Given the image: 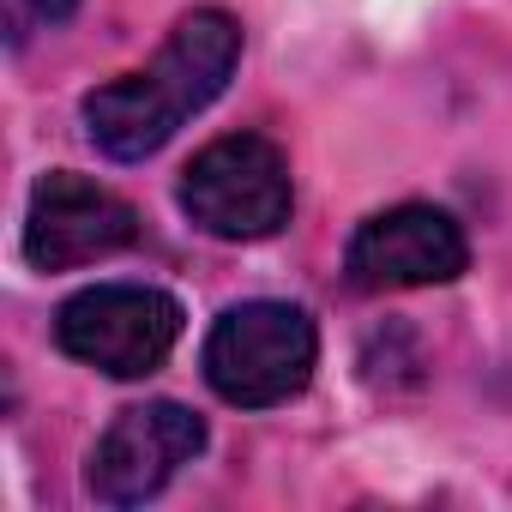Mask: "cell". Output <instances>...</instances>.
Masks as SVG:
<instances>
[{"label":"cell","mask_w":512,"mask_h":512,"mask_svg":"<svg viewBox=\"0 0 512 512\" xmlns=\"http://www.w3.org/2000/svg\"><path fill=\"white\" fill-rule=\"evenodd\" d=\"M235 61H241V25L223 7L187 13L169 31V43L157 49L151 67H139L127 79H109L79 103L91 145L103 157H115V163H145L199 109H211L223 97Z\"/></svg>","instance_id":"cell-1"},{"label":"cell","mask_w":512,"mask_h":512,"mask_svg":"<svg viewBox=\"0 0 512 512\" xmlns=\"http://www.w3.org/2000/svg\"><path fill=\"white\" fill-rule=\"evenodd\" d=\"M320 362V332L296 302H235L205 338V380L235 410L290 404Z\"/></svg>","instance_id":"cell-2"},{"label":"cell","mask_w":512,"mask_h":512,"mask_svg":"<svg viewBox=\"0 0 512 512\" xmlns=\"http://www.w3.org/2000/svg\"><path fill=\"white\" fill-rule=\"evenodd\" d=\"M181 211L217 241H266L290 223V157L266 133H223L181 169Z\"/></svg>","instance_id":"cell-3"},{"label":"cell","mask_w":512,"mask_h":512,"mask_svg":"<svg viewBox=\"0 0 512 512\" xmlns=\"http://www.w3.org/2000/svg\"><path fill=\"white\" fill-rule=\"evenodd\" d=\"M175 338H181V302L151 284H97L61 302L55 314V344L109 380L157 374Z\"/></svg>","instance_id":"cell-4"},{"label":"cell","mask_w":512,"mask_h":512,"mask_svg":"<svg viewBox=\"0 0 512 512\" xmlns=\"http://www.w3.org/2000/svg\"><path fill=\"white\" fill-rule=\"evenodd\" d=\"M470 266V241L440 205H392L374 211L350 247H344V278L362 296L386 290H422V284H452Z\"/></svg>","instance_id":"cell-5"},{"label":"cell","mask_w":512,"mask_h":512,"mask_svg":"<svg viewBox=\"0 0 512 512\" xmlns=\"http://www.w3.org/2000/svg\"><path fill=\"white\" fill-rule=\"evenodd\" d=\"M139 241V211L109 193L103 181H85L73 169H49L31 187V211H25V260L37 272H73L91 260Z\"/></svg>","instance_id":"cell-6"},{"label":"cell","mask_w":512,"mask_h":512,"mask_svg":"<svg viewBox=\"0 0 512 512\" xmlns=\"http://www.w3.org/2000/svg\"><path fill=\"white\" fill-rule=\"evenodd\" d=\"M205 452V422L187 404H133L109 422V434L91 452V494L103 506H139L151 500L181 464H193Z\"/></svg>","instance_id":"cell-7"},{"label":"cell","mask_w":512,"mask_h":512,"mask_svg":"<svg viewBox=\"0 0 512 512\" xmlns=\"http://www.w3.org/2000/svg\"><path fill=\"white\" fill-rule=\"evenodd\" d=\"M73 7H79V0H13V19H19V25H25V19H37V25H67Z\"/></svg>","instance_id":"cell-8"}]
</instances>
